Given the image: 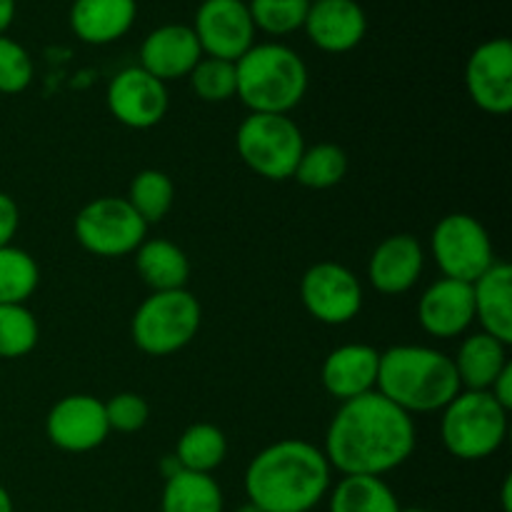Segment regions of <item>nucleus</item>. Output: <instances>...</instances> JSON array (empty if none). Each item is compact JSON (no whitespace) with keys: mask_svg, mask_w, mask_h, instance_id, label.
Listing matches in <instances>:
<instances>
[{"mask_svg":"<svg viewBox=\"0 0 512 512\" xmlns=\"http://www.w3.org/2000/svg\"><path fill=\"white\" fill-rule=\"evenodd\" d=\"M380 350L365 343H348L328 353L320 368V383L330 398L348 403L373 393L378 385Z\"/></svg>","mask_w":512,"mask_h":512,"instance_id":"6ab92c4d","label":"nucleus"},{"mask_svg":"<svg viewBox=\"0 0 512 512\" xmlns=\"http://www.w3.org/2000/svg\"><path fill=\"white\" fill-rule=\"evenodd\" d=\"M20 228V210L18 203L8 193L0 190V248L13 245L15 233Z\"/></svg>","mask_w":512,"mask_h":512,"instance_id":"f704fd0d","label":"nucleus"},{"mask_svg":"<svg viewBox=\"0 0 512 512\" xmlns=\"http://www.w3.org/2000/svg\"><path fill=\"white\" fill-rule=\"evenodd\" d=\"M415 443L413 415L373 390L340 403L325 433L323 453L340 475L383 478L413 458Z\"/></svg>","mask_w":512,"mask_h":512,"instance_id":"f257e3e1","label":"nucleus"},{"mask_svg":"<svg viewBox=\"0 0 512 512\" xmlns=\"http://www.w3.org/2000/svg\"><path fill=\"white\" fill-rule=\"evenodd\" d=\"M235 148L255 175L283 183L293 178L305 140L290 115L250 113L235 133Z\"/></svg>","mask_w":512,"mask_h":512,"instance_id":"0eeeda50","label":"nucleus"},{"mask_svg":"<svg viewBox=\"0 0 512 512\" xmlns=\"http://www.w3.org/2000/svg\"><path fill=\"white\" fill-rule=\"evenodd\" d=\"M180 470H183V465L178 463V458H175L173 453L163 455V458H160V475H163L165 480L173 478V475H178Z\"/></svg>","mask_w":512,"mask_h":512,"instance_id":"4c0bfd02","label":"nucleus"},{"mask_svg":"<svg viewBox=\"0 0 512 512\" xmlns=\"http://www.w3.org/2000/svg\"><path fill=\"white\" fill-rule=\"evenodd\" d=\"M203 58L198 38L193 28L185 23H165L160 28L150 30L140 45V68L153 78L170 80L188 78L190 70Z\"/></svg>","mask_w":512,"mask_h":512,"instance_id":"f3484780","label":"nucleus"},{"mask_svg":"<svg viewBox=\"0 0 512 512\" xmlns=\"http://www.w3.org/2000/svg\"><path fill=\"white\" fill-rule=\"evenodd\" d=\"M235 512H265V510H263V508H258V505H255V503H250V500H248V503H243V505H240V508L235 510Z\"/></svg>","mask_w":512,"mask_h":512,"instance_id":"a19ab883","label":"nucleus"},{"mask_svg":"<svg viewBox=\"0 0 512 512\" xmlns=\"http://www.w3.org/2000/svg\"><path fill=\"white\" fill-rule=\"evenodd\" d=\"M465 88L483 113L508 115L512 110V43L490 38L465 63Z\"/></svg>","mask_w":512,"mask_h":512,"instance_id":"4468645a","label":"nucleus"},{"mask_svg":"<svg viewBox=\"0 0 512 512\" xmlns=\"http://www.w3.org/2000/svg\"><path fill=\"white\" fill-rule=\"evenodd\" d=\"M105 418H108L110 433H138L148 425L150 405L138 393H118L105 400Z\"/></svg>","mask_w":512,"mask_h":512,"instance_id":"72a5a7b5","label":"nucleus"},{"mask_svg":"<svg viewBox=\"0 0 512 512\" xmlns=\"http://www.w3.org/2000/svg\"><path fill=\"white\" fill-rule=\"evenodd\" d=\"M440 413V440L465 463L490 458L508 438V410L485 390H460Z\"/></svg>","mask_w":512,"mask_h":512,"instance_id":"39448f33","label":"nucleus"},{"mask_svg":"<svg viewBox=\"0 0 512 512\" xmlns=\"http://www.w3.org/2000/svg\"><path fill=\"white\" fill-rule=\"evenodd\" d=\"M105 103L120 125L133 130H150L168 115L170 95L163 80L145 73L140 65L125 68L110 80Z\"/></svg>","mask_w":512,"mask_h":512,"instance_id":"f8f14e48","label":"nucleus"},{"mask_svg":"<svg viewBox=\"0 0 512 512\" xmlns=\"http://www.w3.org/2000/svg\"><path fill=\"white\" fill-rule=\"evenodd\" d=\"M510 493H512V480L505 478V483H503V510H505V512L512 510V498H510Z\"/></svg>","mask_w":512,"mask_h":512,"instance_id":"ea45409f","label":"nucleus"},{"mask_svg":"<svg viewBox=\"0 0 512 512\" xmlns=\"http://www.w3.org/2000/svg\"><path fill=\"white\" fill-rule=\"evenodd\" d=\"M15 20V0H0V35L8 33Z\"/></svg>","mask_w":512,"mask_h":512,"instance_id":"e433bc0d","label":"nucleus"},{"mask_svg":"<svg viewBox=\"0 0 512 512\" xmlns=\"http://www.w3.org/2000/svg\"><path fill=\"white\" fill-rule=\"evenodd\" d=\"M235 98L250 113L290 115L308 93V65L283 43H255L235 60Z\"/></svg>","mask_w":512,"mask_h":512,"instance_id":"20e7f679","label":"nucleus"},{"mask_svg":"<svg viewBox=\"0 0 512 512\" xmlns=\"http://www.w3.org/2000/svg\"><path fill=\"white\" fill-rule=\"evenodd\" d=\"M375 390L408 415H425L443 410L463 388L448 353L428 345H393L380 353Z\"/></svg>","mask_w":512,"mask_h":512,"instance_id":"7ed1b4c3","label":"nucleus"},{"mask_svg":"<svg viewBox=\"0 0 512 512\" xmlns=\"http://www.w3.org/2000/svg\"><path fill=\"white\" fill-rule=\"evenodd\" d=\"M175 458L190 473L213 475L225 463L228 455V438L223 430L213 423H195L183 430L175 445Z\"/></svg>","mask_w":512,"mask_h":512,"instance_id":"a878e982","label":"nucleus"},{"mask_svg":"<svg viewBox=\"0 0 512 512\" xmlns=\"http://www.w3.org/2000/svg\"><path fill=\"white\" fill-rule=\"evenodd\" d=\"M473 310L483 333L505 345L512 343V268L508 263L495 260L475 280Z\"/></svg>","mask_w":512,"mask_h":512,"instance_id":"aec40b11","label":"nucleus"},{"mask_svg":"<svg viewBox=\"0 0 512 512\" xmlns=\"http://www.w3.org/2000/svg\"><path fill=\"white\" fill-rule=\"evenodd\" d=\"M0 512H15L13 498H10V493L3 488V485H0Z\"/></svg>","mask_w":512,"mask_h":512,"instance_id":"58836bf2","label":"nucleus"},{"mask_svg":"<svg viewBox=\"0 0 512 512\" xmlns=\"http://www.w3.org/2000/svg\"><path fill=\"white\" fill-rule=\"evenodd\" d=\"M135 268L150 293L183 290L190 278V260L180 245L163 238H145L135 250Z\"/></svg>","mask_w":512,"mask_h":512,"instance_id":"5701e85b","label":"nucleus"},{"mask_svg":"<svg viewBox=\"0 0 512 512\" xmlns=\"http://www.w3.org/2000/svg\"><path fill=\"white\" fill-rule=\"evenodd\" d=\"M33 83V58L18 40L0 35V93L18 95Z\"/></svg>","mask_w":512,"mask_h":512,"instance_id":"473e14b6","label":"nucleus"},{"mask_svg":"<svg viewBox=\"0 0 512 512\" xmlns=\"http://www.w3.org/2000/svg\"><path fill=\"white\" fill-rule=\"evenodd\" d=\"M420 328L438 340L460 338L475 323L473 285L440 278L418 300Z\"/></svg>","mask_w":512,"mask_h":512,"instance_id":"dca6fc26","label":"nucleus"},{"mask_svg":"<svg viewBox=\"0 0 512 512\" xmlns=\"http://www.w3.org/2000/svg\"><path fill=\"white\" fill-rule=\"evenodd\" d=\"M225 500L213 475L180 470L165 480L160 512H223Z\"/></svg>","mask_w":512,"mask_h":512,"instance_id":"b1692460","label":"nucleus"},{"mask_svg":"<svg viewBox=\"0 0 512 512\" xmlns=\"http://www.w3.org/2000/svg\"><path fill=\"white\" fill-rule=\"evenodd\" d=\"M430 248L443 278L470 285L498 260L488 228L468 213L440 218L430 235Z\"/></svg>","mask_w":512,"mask_h":512,"instance_id":"1a4fd4ad","label":"nucleus"},{"mask_svg":"<svg viewBox=\"0 0 512 512\" xmlns=\"http://www.w3.org/2000/svg\"><path fill=\"white\" fill-rule=\"evenodd\" d=\"M310 3H315V0H310Z\"/></svg>","mask_w":512,"mask_h":512,"instance_id":"37998d69","label":"nucleus"},{"mask_svg":"<svg viewBox=\"0 0 512 512\" xmlns=\"http://www.w3.org/2000/svg\"><path fill=\"white\" fill-rule=\"evenodd\" d=\"M350 168L348 153L335 143H315L313 148H305L298 160L293 178L303 188L328 190L345 180Z\"/></svg>","mask_w":512,"mask_h":512,"instance_id":"bb28decb","label":"nucleus"},{"mask_svg":"<svg viewBox=\"0 0 512 512\" xmlns=\"http://www.w3.org/2000/svg\"><path fill=\"white\" fill-rule=\"evenodd\" d=\"M243 485L250 503L265 512H310L328 498L333 468L323 448L285 438L250 460Z\"/></svg>","mask_w":512,"mask_h":512,"instance_id":"f03ea898","label":"nucleus"},{"mask_svg":"<svg viewBox=\"0 0 512 512\" xmlns=\"http://www.w3.org/2000/svg\"><path fill=\"white\" fill-rule=\"evenodd\" d=\"M190 28L203 55L230 63L253 48L258 33L245 0H203Z\"/></svg>","mask_w":512,"mask_h":512,"instance_id":"9b49d317","label":"nucleus"},{"mask_svg":"<svg viewBox=\"0 0 512 512\" xmlns=\"http://www.w3.org/2000/svg\"><path fill=\"white\" fill-rule=\"evenodd\" d=\"M453 365L455 373H458L460 388L485 390L488 393L495 378L510 365L508 345L478 330V333L465 335L458 353H455Z\"/></svg>","mask_w":512,"mask_h":512,"instance_id":"4be33fe9","label":"nucleus"},{"mask_svg":"<svg viewBox=\"0 0 512 512\" xmlns=\"http://www.w3.org/2000/svg\"><path fill=\"white\" fill-rule=\"evenodd\" d=\"M73 233L80 248L88 250L98 258H125L133 255L148 238V225L133 210L125 198H103L90 200L75 215Z\"/></svg>","mask_w":512,"mask_h":512,"instance_id":"6e6552de","label":"nucleus"},{"mask_svg":"<svg viewBox=\"0 0 512 512\" xmlns=\"http://www.w3.org/2000/svg\"><path fill=\"white\" fill-rule=\"evenodd\" d=\"M303 30L323 53H350L368 33V15L358 0H315L305 15Z\"/></svg>","mask_w":512,"mask_h":512,"instance_id":"2eb2a0df","label":"nucleus"},{"mask_svg":"<svg viewBox=\"0 0 512 512\" xmlns=\"http://www.w3.org/2000/svg\"><path fill=\"white\" fill-rule=\"evenodd\" d=\"M488 393L493 395L495 403L503 405V408L510 413L512 410V363L498 375V378H495V383L490 385Z\"/></svg>","mask_w":512,"mask_h":512,"instance_id":"c9c22d12","label":"nucleus"},{"mask_svg":"<svg viewBox=\"0 0 512 512\" xmlns=\"http://www.w3.org/2000/svg\"><path fill=\"white\" fill-rule=\"evenodd\" d=\"M400 512H430V510H425V508H400Z\"/></svg>","mask_w":512,"mask_h":512,"instance_id":"79ce46f5","label":"nucleus"},{"mask_svg":"<svg viewBox=\"0 0 512 512\" xmlns=\"http://www.w3.org/2000/svg\"><path fill=\"white\" fill-rule=\"evenodd\" d=\"M300 300L310 318L323 325H348L363 310V285L345 265L323 260L305 270Z\"/></svg>","mask_w":512,"mask_h":512,"instance_id":"9d476101","label":"nucleus"},{"mask_svg":"<svg viewBox=\"0 0 512 512\" xmlns=\"http://www.w3.org/2000/svg\"><path fill=\"white\" fill-rule=\"evenodd\" d=\"M203 323V308L190 290L150 293L130 320V335L140 353L168 358L188 348Z\"/></svg>","mask_w":512,"mask_h":512,"instance_id":"423d86ee","label":"nucleus"},{"mask_svg":"<svg viewBox=\"0 0 512 512\" xmlns=\"http://www.w3.org/2000/svg\"><path fill=\"white\" fill-rule=\"evenodd\" d=\"M45 435L63 453H90L108 440L110 428L103 400L93 395H65L45 418Z\"/></svg>","mask_w":512,"mask_h":512,"instance_id":"ddd939ff","label":"nucleus"},{"mask_svg":"<svg viewBox=\"0 0 512 512\" xmlns=\"http://www.w3.org/2000/svg\"><path fill=\"white\" fill-rule=\"evenodd\" d=\"M330 512H400L393 488L373 475H343L330 485Z\"/></svg>","mask_w":512,"mask_h":512,"instance_id":"393cba45","label":"nucleus"},{"mask_svg":"<svg viewBox=\"0 0 512 512\" xmlns=\"http://www.w3.org/2000/svg\"><path fill=\"white\" fill-rule=\"evenodd\" d=\"M40 283V268L18 245L0 248V305H25Z\"/></svg>","mask_w":512,"mask_h":512,"instance_id":"cd10ccee","label":"nucleus"},{"mask_svg":"<svg viewBox=\"0 0 512 512\" xmlns=\"http://www.w3.org/2000/svg\"><path fill=\"white\" fill-rule=\"evenodd\" d=\"M188 78L190 88L203 103H225V100L235 98V90H238L235 63H230V60L203 55L198 65L190 70Z\"/></svg>","mask_w":512,"mask_h":512,"instance_id":"2f4dec72","label":"nucleus"},{"mask_svg":"<svg viewBox=\"0 0 512 512\" xmlns=\"http://www.w3.org/2000/svg\"><path fill=\"white\" fill-rule=\"evenodd\" d=\"M128 200L135 213L145 220V225L160 223L170 213L175 200V185L168 173L155 168H145L130 180Z\"/></svg>","mask_w":512,"mask_h":512,"instance_id":"c85d7f7f","label":"nucleus"},{"mask_svg":"<svg viewBox=\"0 0 512 512\" xmlns=\"http://www.w3.org/2000/svg\"><path fill=\"white\" fill-rule=\"evenodd\" d=\"M308 8L310 0H250L248 3L255 30H263L273 38L303 30Z\"/></svg>","mask_w":512,"mask_h":512,"instance_id":"7c9ffc66","label":"nucleus"},{"mask_svg":"<svg viewBox=\"0 0 512 512\" xmlns=\"http://www.w3.org/2000/svg\"><path fill=\"white\" fill-rule=\"evenodd\" d=\"M423 270L425 250L420 240L410 233H395L375 245L368 278L380 295H403L418 285Z\"/></svg>","mask_w":512,"mask_h":512,"instance_id":"a211bd4d","label":"nucleus"},{"mask_svg":"<svg viewBox=\"0 0 512 512\" xmlns=\"http://www.w3.org/2000/svg\"><path fill=\"white\" fill-rule=\"evenodd\" d=\"M40 325L28 305H0V358L18 360L35 350Z\"/></svg>","mask_w":512,"mask_h":512,"instance_id":"c756f323","label":"nucleus"},{"mask_svg":"<svg viewBox=\"0 0 512 512\" xmlns=\"http://www.w3.org/2000/svg\"><path fill=\"white\" fill-rule=\"evenodd\" d=\"M138 18V0H73L70 28L83 43L108 45L128 35Z\"/></svg>","mask_w":512,"mask_h":512,"instance_id":"412c9836","label":"nucleus"}]
</instances>
